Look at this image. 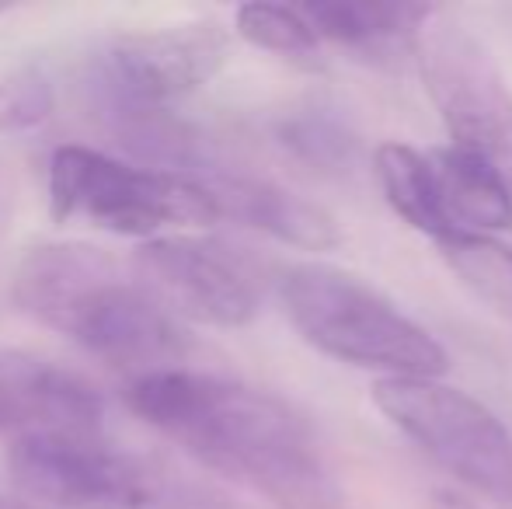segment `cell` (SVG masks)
<instances>
[{
	"mask_svg": "<svg viewBox=\"0 0 512 509\" xmlns=\"http://www.w3.org/2000/svg\"><path fill=\"white\" fill-rule=\"evenodd\" d=\"M126 405L182 443L203 468L258 492L276 509L345 506L314 429L276 394L171 367L133 377Z\"/></svg>",
	"mask_w": 512,
	"mask_h": 509,
	"instance_id": "cell-1",
	"label": "cell"
},
{
	"mask_svg": "<svg viewBox=\"0 0 512 509\" xmlns=\"http://www.w3.org/2000/svg\"><path fill=\"white\" fill-rule=\"evenodd\" d=\"M283 304L297 335L317 353L380 377H443L450 356L380 286L342 265L300 262L279 276Z\"/></svg>",
	"mask_w": 512,
	"mask_h": 509,
	"instance_id": "cell-2",
	"label": "cell"
},
{
	"mask_svg": "<svg viewBox=\"0 0 512 509\" xmlns=\"http://www.w3.org/2000/svg\"><path fill=\"white\" fill-rule=\"evenodd\" d=\"M7 475L46 509H223V499L147 454L102 436H25L7 447Z\"/></svg>",
	"mask_w": 512,
	"mask_h": 509,
	"instance_id": "cell-3",
	"label": "cell"
},
{
	"mask_svg": "<svg viewBox=\"0 0 512 509\" xmlns=\"http://www.w3.org/2000/svg\"><path fill=\"white\" fill-rule=\"evenodd\" d=\"M49 213L56 224L88 217L119 238H161L164 227H209L220 217L213 192L178 171L133 168L91 147L63 143L49 161Z\"/></svg>",
	"mask_w": 512,
	"mask_h": 509,
	"instance_id": "cell-4",
	"label": "cell"
},
{
	"mask_svg": "<svg viewBox=\"0 0 512 509\" xmlns=\"http://www.w3.org/2000/svg\"><path fill=\"white\" fill-rule=\"evenodd\" d=\"M373 405L457 482L512 506V436L474 394L439 377H377Z\"/></svg>",
	"mask_w": 512,
	"mask_h": 509,
	"instance_id": "cell-5",
	"label": "cell"
},
{
	"mask_svg": "<svg viewBox=\"0 0 512 509\" xmlns=\"http://www.w3.org/2000/svg\"><path fill=\"white\" fill-rule=\"evenodd\" d=\"M415 42L418 70L450 147L485 161L512 189V88L488 42L443 11Z\"/></svg>",
	"mask_w": 512,
	"mask_h": 509,
	"instance_id": "cell-6",
	"label": "cell"
},
{
	"mask_svg": "<svg viewBox=\"0 0 512 509\" xmlns=\"http://www.w3.org/2000/svg\"><path fill=\"white\" fill-rule=\"evenodd\" d=\"M56 332L112 367L136 370V377L171 370V363L182 360L189 349L178 318L133 272H126V265L98 279L63 314Z\"/></svg>",
	"mask_w": 512,
	"mask_h": 509,
	"instance_id": "cell-7",
	"label": "cell"
},
{
	"mask_svg": "<svg viewBox=\"0 0 512 509\" xmlns=\"http://www.w3.org/2000/svg\"><path fill=\"white\" fill-rule=\"evenodd\" d=\"M133 276L171 314L216 328H241L255 321L262 297L255 279L230 252L213 241L154 238L133 252Z\"/></svg>",
	"mask_w": 512,
	"mask_h": 509,
	"instance_id": "cell-8",
	"label": "cell"
},
{
	"mask_svg": "<svg viewBox=\"0 0 512 509\" xmlns=\"http://www.w3.org/2000/svg\"><path fill=\"white\" fill-rule=\"evenodd\" d=\"M230 56V35L213 21L115 35L91 63L95 81L147 105H164L213 81Z\"/></svg>",
	"mask_w": 512,
	"mask_h": 509,
	"instance_id": "cell-9",
	"label": "cell"
},
{
	"mask_svg": "<svg viewBox=\"0 0 512 509\" xmlns=\"http://www.w3.org/2000/svg\"><path fill=\"white\" fill-rule=\"evenodd\" d=\"M105 398L77 370L25 349H0V433L102 436Z\"/></svg>",
	"mask_w": 512,
	"mask_h": 509,
	"instance_id": "cell-10",
	"label": "cell"
},
{
	"mask_svg": "<svg viewBox=\"0 0 512 509\" xmlns=\"http://www.w3.org/2000/svg\"><path fill=\"white\" fill-rule=\"evenodd\" d=\"M199 182L213 192L223 220L255 227V231L269 234L283 245L304 248V252H331L342 245V231H338L335 217L324 206L310 203L283 185L251 175H234L223 168L199 175Z\"/></svg>",
	"mask_w": 512,
	"mask_h": 509,
	"instance_id": "cell-11",
	"label": "cell"
},
{
	"mask_svg": "<svg viewBox=\"0 0 512 509\" xmlns=\"http://www.w3.org/2000/svg\"><path fill=\"white\" fill-rule=\"evenodd\" d=\"M119 265L122 262L112 252L88 241H56L32 248L11 276V304L56 332L63 314Z\"/></svg>",
	"mask_w": 512,
	"mask_h": 509,
	"instance_id": "cell-12",
	"label": "cell"
},
{
	"mask_svg": "<svg viewBox=\"0 0 512 509\" xmlns=\"http://www.w3.org/2000/svg\"><path fill=\"white\" fill-rule=\"evenodd\" d=\"M432 178H436V203L443 217L446 238H495L512 227V189L485 161L457 147L429 150Z\"/></svg>",
	"mask_w": 512,
	"mask_h": 509,
	"instance_id": "cell-13",
	"label": "cell"
},
{
	"mask_svg": "<svg viewBox=\"0 0 512 509\" xmlns=\"http://www.w3.org/2000/svg\"><path fill=\"white\" fill-rule=\"evenodd\" d=\"M317 39L342 46H380V42L418 39L439 7L418 0H314L304 4Z\"/></svg>",
	"mask_w": 512,
	"mask_h": 509,
	"instance_id": "cell-14",
	"label": "cell"
},
{
	"mask_svg": "<svg viewBox=\"0 0 512 509\" xmlns=\"http://www.w3.org/2000/svg\"><path fill=\"white\" fill-rule=\"evenodd\" d=\"M373 175H377V185L384 192L387 206L408 227H415L418 234L432 238L436 245L446 238V227L436 203V178H432L429 150H418L401 140L380 143L373 150Z\"/></svg>",
	"mask_w": 512,
	"mask_h": 509,
	"instance_id": "cell-15",
	"label": "cell"
},
{
	"mask_svg": "<svg viewBox=\"0 0 512 509\" xmlns=\"http://www.w3.org/2000/svg\"><path fill=\"white\" fill-rule=\"evenodd\" d=\"M237 35L251 42L255 49L276 56H290V60H310L321 46L314 25L307 21L304 7L290 4H269V0H255V4L237 7L234 14Z\"/></svg>",
	"mask_w": 512,
	"mask_h": 509,
	"instance_id": "cell-16",
	"label": "cell"
},
{
	"mask_svg": "<svg viewBox=\"0 0 512 509\" xmlns=\"http://www.w3.org/2000/svg\"><path fill=\"white\" fill-rule=\"evenodd\" d=\"M276 136L297 161L321 171H342L356 157V136L324 109H300L279 119Z\"/></svg>",
	"mask_w": 512,
	"mask_h": 509,
	"instance_id": "cell-17",
	"label": "cell"
},
{
	"mask_svg": "<svg viewBox=\"0 0 512 509\" xmlns=\"http://www.w3.org/2000/svg\"><path fill=\"white\" fill-rule=\"evenodd\" d=\"M439 252L485 304L512 318V248L495 238H453Z\"/></svg>",
	"mask_w": 512,
	"mask_h": 509,
	"instance_id": "cell-18",
	"label": "cell"
},
{
	"mask_svg": "<svg viewBox=\"0 0 512 509\" xmlns=\"http://www.w3.org/2000/svg\"><path fill=\"white\" fill-rule=\"evenodd\" d=\"M56 109L53 81L39 67H21L0 81V133L46 123Z\"/></svg>",
	"mask_w": 512,
	"mask_h": 509,
	"instance_id": "cell-19",
	"label": "cell"
},
{
	"mask_svg": "<svg viewBox=\"0 0 512 509\" xmlns=\"http://www.w3.org/2000/svg\"><path fill=\"white\" fill-rule=\"evenodd\" d=\"M0 509H35V506L25 503V499H4L0 496Z\"/></svg>",
	"mask_w": 512,
	"mask_h": 509,
	"instance_id": "cell-20",
	"label": "cell"
},
{
	"mask_svg": "<svg viewBox=\"0 0 512 509\" xmlns=\"http://www.w3.org/2000/svg\"><path fill=\"white\" fill-rule=\"evenodd\" d=\"M0 11H4V7H0Z\"/></svg>",
	"mask_w": 512,
	"mask_h": 509,
	"instance_id": "cell-21",
	"label": "cell"
}]
</instances>
